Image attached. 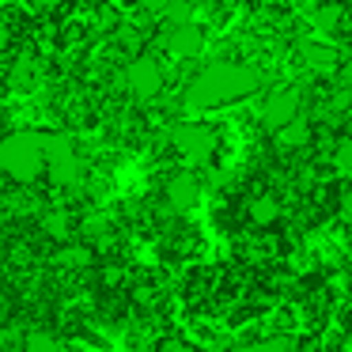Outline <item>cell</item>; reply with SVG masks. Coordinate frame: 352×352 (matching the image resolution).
Segmentation results:
<instances>
[{"instance_id": "cell-4", "label": "cell", "mask_w": 352, "mask_h": 352, "mask_svg": "<svg viewBox=\"0 0 352 352\" xmlns=\"http://www.w3.org/2000/svg\"><path fill=\"white\" fill-rule=\"evenodd\" d=\"M42 152H46V170L54 175L57 186H69L80 178V160H76V148L65 133H42Z\"/></svg>"}, {"instance_id": "cell-17", "label": "cell", "mask_w": 352, "mask_h": 352, "mask_svg": "<svg viewBox=\"0 0 352 352\" xmlns=\"http://www.w3.org/2000/svg\"><path fill=\"white\" fill-rule=\"evenodd\" d=\"M61 265H69V269H84V265H91V254H87L84 246H72V250H65V254H61Z\"/></svg>"}, {"instance_id": "cell-15", "label": "cell", "mask_w": 352, "mask_h": 352, "mask_svg": "<svg viewBox=\"0 0 352 352\" xmlns=\"http://www.w3.org/2000/svg\"><path fill=\"white\" fill-rule=\"evenodd\" d=\"M314 23H318V31H337V27H341V8H337V4H322V8L314 12Z\"/></svg>"}, {"instance_id": "cell-13", "label": "cell", "mask_w": 352, "mask_h": 352, "mask_svg": "<svg viewBox=\"0 0 352 352\" xmlns=\"http://www.w3.org/2000/svg\"><path fill=\"white\" fill-rule=\"evenodd\" d=\"M42 231L50 239H69L72 235V216L69 212H46L42 216Z\"/></svg>"}, {"instance_id": "cell-16", "label": "cell", "mask_w": 352, "mask_h": 352, "mask_svg": "<svg viewBox=\"0 0 352 352\" xmlns=\"http://www.w3.org/2000/svg\"><path fill=\"white\" fill-rule=\"evenodd\" d=\"M235 352H292L284 337H265V341H254V344H239Z\"/></svg>"}, {"instance_id": "cell-11", "label": "cell", "mask_w": 352, "mask_h": 352, "mask_svg": "<svg viewBox=\"0 0 352 352\" xmlns=\"http://www.w3.org/2000/svg\"><path fill=\"white\" fill-rule=\"evenodd\" d=\"M34 84H38V65H34L31 57L16 61V69H12V87H16V91H31Z\"/></svg>"}, {"instance_id": "cell-10", "label": "cell", "mask_w": 352, "mask_h": 352, "mask_svg": "<svg viewBox=\"0 0 352 352\" xmlns=\"http://www.w3.org/2000/svg\"><path fill=\"white\" fill-rule=\"evenodd\" d=\"M276 216H280V205H276L269 193H261V197L250 201V223H258V228H269V223H276Z\"/></svg>"}, {"instance_id": "cell-14", "label": "cell", "mask_w": 352, "mask_h": 352, "mask_svg": "<svg viewBox=\"0 0 352 352\" xmlns=\"http://www.w3.org/2000/svg\"><path fill=\"white\" fill-rule=\"evenodd\" d=\"M23 352H65V344L54 333H31L23 344Z\"/></svg>"}, {"instance_id": "cell-1", "label": "cell", "mask_w": 352, "mask_h": 352, "mask_svg": "<svg viewBox=\"0 0 352 352\" xmlns=\"http://www.w3.org/2000/svg\"><path fill=\"white\" fill-rule=\"evenodd\" d=\"M261 87V72L250 69V65H235V61H220V65H208L205 72L186 84V107L193 110H212L223 107V102H235L246 99Z\"/></svg>"}, {"instance_id": "cell-2", "label": "cell", "mask_w": 352, "mask_h": 352, "mask_svg": "<svg viewBox=\"0 0 352 352\" xmlns=\"http://www.w3.org/2000/svg\"><path fill=\"white\" fill-rule=\"evenodd\" d=\"M0 170L12 182L27 186L46 170V152H42V133H12L0 140Z\"/></svg>"}, {"instance_id": "cell-6", "label": "cell", "mask_w": 352, "mask_h": 352, "mask_svg": "<svg viewBox=\"0 0 352 352\" xmlns=\"http://www.w3.org/2000/svg\"><path fill=\"white\" fill-rule=\"evenodd\" d=\"M296 118H299V91L296 87H276V91L265 95V102H261V122H265V129L280 133Z\"/></svg>"}, {"instance_id": "cell-23", "label": "cell", "mask_w": 352, "mask_h": 352, "mask_svg": "<svg viewBox=\"0 0 352 352\" xmlns=\"http://www.w3.org/2000/svg\"><path fill=\"white\" fill-rule=\"evenodd\" d=\"M0 42H8V27L0 23Z\"/></svg>"}, {"instance_id": "cell-3", "label": "cell", "mask_w": 352, "mask_h": 352, "mask_svg": "<svg viewBox=\"0 0 352 352\" xmlns=\"http://www.w3.org/2000/svg\"><path fill=\"white\" fill-rule=\"evenodd\" d=\"M170 144H175V152L182 155V160L208 163L216 155L220 137H216V129H208V125H201V122H182V125L170 129Z\"/></svg>"}, {"instance_id": "cell-12", "label": "cell", "mask_w": 352, "mask_h": 352, "mask_svg": "<svg viewBox=\"0 0 352 352\" xmlns=\"http://www.w3.org/2000/svg\"><path fill=\"white\" fill-rule=\"evenodd\" d=\"M307 140H311V125H307L303 114H299L292 125H284V129H280V144H288V148H303Z\"/></svg>"}, {"instance_id": "cell-19", "label": "cell", "mask_w": 352, "mask_h": 352, "mask_svg": "<svg viewBox=\"0 0 352 352\" xmlns=\"http://www.w3.org/2000/svg\"><path fill=\"white\" fill-rule=\"evenodd\" d=\"M140 12H148V16H167V8L175 4V0H137Z\"/></svg>"}, {"instance_id": "cell-22", "label": "cell", "mask_w": 352, "mask_h": 352, "mask_svg": "<svg viewBox=\"0 0 352 352\" xmlns=\"http://www.w3.org/2000/svg\"><path fill=\"white\" fill-rule=\"evenodd\" d=\"M57 4H65V0H38V8H42V12H54Z\"/></svg>"}, {"instance_id": "cell-7", "label": "cell", "mask_w": 352, "mask_h": 352, "mask_svg": "<svg viewBox=\"0 0 352 352\" xmlns=\"http://www.w3.org/2000/svg\"><path fill=\"white\" fill-rule=\"evenodd\" d=\"M163 46L175 57H197L201 50H205V31H201L197 23H175L163 34Z\"/></svg>"}, {"instance_id": "cell-9", "label": "cell", "mask_w": 352, "mask_h": 352, "mask_svg": "<svg viewBox=\"0 0 352 352\" xmlns=\"http://www.w3.org/2000/svg\"><path fill=\"white\" fill-rule=\"evenodd\" d=\"M299 54H303L307 69H314V72H337V65H341V54L329 42H303Z\"/></svg>"}, {"instance_id": "cell-21", "label": "cell", "mask_w": 352, "mask_h": 352, "mask_svg": "<svg viewBox=\"0 0 352 352\" xmlns=\"http://www.w3.org/2000/svg\"><path fill=\"white\" fill-rule=\"evenodd\" d=\"M160 352H193V349H190L186 341H163V344H160Z\"/></svg>"}, {"instance_id": "cell-8", "label": "cell", "mask_w": 352, "mask_h": 352, "mask_svg": "<svg viewBox=\"0 0 352 352\" xmlns=\"http://www.w3.org/2000/svg\"><path fill=\"white\" fill-rule=\"evenodd\" d=\"M197 201H201V182L193 175H175L167 182V205L175 212H190V208H197Z\"/></svg>"}, {"instance_id": "cell-5", "label": "cell", "mask_w": 352, "mask_h": 352, "mask_svg": "<svg viewBox=\"0 0 352 352\" xmlns=\"http://www.w3.org/2000/svg\"><path fill=\"white\" fill-rule=\"evenodd\" d=\"M122 84L129 87V95L137 99H155L163 91V69L155 57H133L122 72Z\"/></svg>"}, {"instance_id": "cell-20", "label": "cell", "mask_w": 352, "mask_h": 352, "mask_svg": "<svg viewBox=\"0 0 352 352\" xmlns=\"http://www.w3.org/2000/svg\"><path fill=\"white\" fill-rule=\"evenodd\" d=\"M337 208H341V220H344V223H352V186L341 193V205H337Z\"/></svg>"}, {"instance_id": "cell-18", "label": "cell", "mask_w": 352, "mask_h": 352, "mask_svg": "<svg viewBox=\"0 0 352 352\" xmlns=\"http://www.w3.org/2000/svg\"><path fill=\"white\" fill-rule=\"evenodd\" d=\"M333 163H337V170H352V137H344L333 148Z\"/></svg>"}]
</instances>
